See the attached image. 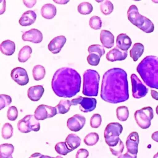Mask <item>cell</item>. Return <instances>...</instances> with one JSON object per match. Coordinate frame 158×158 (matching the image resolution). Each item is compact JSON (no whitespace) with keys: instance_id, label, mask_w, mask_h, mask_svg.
Returning <instances> with one entry per match:
<instances>
[{"instance_id":"cell-19","label":"cell","mask_w":158,"mask_h":158,"mask_svg":"<svg viewBox=\"0 0 158 158\" xmlns=\"http://www.w3.org/2000/svg\"><path fill=\"white\" fill-rule=\"evenodd\" d=\"M117 47L123 51H127L131 45L130 38L125 33H120L117 36Z\"/></svg>"},{"instance_id":"cell-41","label":"cell","mask_w":158,"mask_h":158,"mask_svg":"<svg viewBox=\"0 0 158 158\" xmlns=\"http://www.w3.org/2000/svg\"><path fill=\"white\" fill-rule=\"evenodd\" d=\"M11 102L12 98L10 96L2 94L0 95V110L9 106Z\"/></svg>"},{"instance_id":"cell-38","label":"cell","mask_w":158,"mask_h":158,"mask_svg":"<svg viewBox=\"0 0 158 158\" xmlns=\"http://www.w3.org/2000/svg\"><path fill=\"white\" fill-rule=\"evenodd\" d=\"M88 51L89 53H96L101 56H103L105 53V50L103 48V46L99 45V44H92L89 46L88 48Z\"/></svg>"},{"instance_id":"cell-6","label":"cell","mask_w":158,"mask_h":158,"mask_svg":"<svg viewBox=\"0 0 158 158\" xmlns=\"http://www.w3.org/2000/svg\"><path fill=\"white\" fill-rule=\"evenodd\" d=\"M123 127L118 122L109 123L104 130L105 141L109 147L115 146L120 140L119 135L122 133Z\"/></svg>"},{"instance_id":"cell-20","label":"cell","mask_w":158,"mask_h":158,"mask_svg":"<svg viewBox=\"0 0 158 158\" xmlns=\"http://www.w3.org/2000/svg\"><path fill=\"white\" fill-rule=\"evenodd\" d=\"M100 40L103 47L107 49L111 48L114 46V36L109 31L102 30L100 33Z\"/></svg>"},{"instance_id":"cell-12","label":"cell","mask_w":158,"mask_h":158,"mask_svg":"<svg viewBox=\"0 0 158 158\" xmlns=\"http://www.w3.org/2000/svg\"><path fill=\"white\" fill-rule=\"evenodd\" d=\"M11 78L18 85L21 86L26 85L29 81V78L25 69L22 67L13 69L10 73Z\"/></svg>"},{"instance_id":"cell-11","label":"cell","mask_w":158,"mask_h":158,"mask_svg":"<svg viewBox=\"0 0 158 158\" xmlns=\"http://www.w3.org/2000/svg\"><path fill=\"white\" fill-rule=\"evenodd\" d=\"M57 108L44 104L38 106L35 110L34 116L38 120H43L57 114Z\"/></svg>"},{"instance_id":"cell-39","label":"cell","mask_w":158,"mask_h":158,"mask_svg":"<svg viewBox=\"0 0 158 158\" xmlns=\"http://www.w3.org/2000/svg\"><path fill=\"white\" fill-rule=\"evenodd\" d=\"M101 56L96 53H90L87 57V61L88 64L93 66H96L100 62Z\"/></svg>"},{"instance_id":"cell-15","label":"cell","mask_w":158,"mask_h":158,"mask_svg":"<svg viewBox=\"0 0 158 158\" xmlns=\"http://www.w3.org/2000/svg\"><path fill=\"white\" fill-rule=\"evenodd\" d=\"M22 38L25 41H30L33 43H40L43 40V35L40 30L36 28H31L30 30L23 33Z\"/></svg>"},{"instance_id":"cell-13","label":"cell","mask_w":158,"mask_h":158,"mask_svg":"<svg viewBox=\"0 0 158 158\" xmlns=\"http://www.w3.org/2000/svg\"><path fill=\"white\" fill-rule=\"evenodd\" d=\"M85 123L86 118L84 116L75 114L67 120V125L70 130L78 131L84 127Z\"/></svg>"},{"instance_id":"cell-34","label":"cell","mask_w":158,"mask_h":158,"mask_svg":"<svg viewBox=\"0 0 158 158\" xmlns=\"http://www.w3.org/2000/svg\"><path fill=\"white\" fill-rule=\"evenodd\" d=\"M55 150L58 154L63 156L67 155L68 153L72 151V150L68 147L65 142L57 143L55 146Z\"/></svg>"},{"instance_id":"cell-14","label":"cell","mask_w":158,"mask_h":158,"mask_svg":"<svg viewBox=\"0 0 158 158\" xmlns=\"http://www.w3.org/2000/svg\"><path fill=\"white\" fill-rule=\"evenodd\" d=\"M139 144V135L136 131H133L129 134L126 140V146L127 152L133 155L138 153V146Z\"/></svg>"},{"instance_id":"cell-18","label":"cell","mask_w":158,"mask_h":158,"mask_svg":"<svg viewBox=\"0 0 158 158\" xmlns=\"http://www.w3.org/2000/svg\"><path fill=\"white\" fill-rule=\"evenodd\" d=\"M44 92V89L42 85H36L28 88L27 95L31 101H38L41 99Z\"/></svg>"},{"instance_id":"cell-1","label":"cell","mask_w":158,"mask_h":158,"mask_svg":"<svg viewBox=\"0 0 158 158\" xmlns=\"http://www.w3.org/2000/svg\"><path fill=\"white\" fill-rule=\"evenodd\" d=\"M101 98L106 102L117 104L129 98L128 83L127 72L120 68L107 70L102 77Z\"/></svg>"},{"instance_id":"cell-7","label":"cell","mask_w":158,"mask_h":158,"mask_svg":"<svg viewBox=\"0 0 158 158\" xmlns=\"http://www.w3.org/2000/svg\"><path fill=\"white\" fill-rule=\"evenodd\" d=\"M134 117L138 125L142 129H147L151 126V121L154 117L153 109L151 107H145L137 110Z\"/></svg>"},{"instance_id":"cell-26","label":"cell","mask_w":158,"mask_h":158,"mask_svg":"<svg viewBox=\"0 0 158 158\" xmlns=\"http://www.w3.org/2000/svg\"><path fill=\"white\" fill-rule=\"evenodd\" d=\"M32 52V49L29 46H23L19 51L18 54V60L20 62H25L30 57Z\"/></svg>"},{"instance_id":"cell-42","label":"cell","mask_w":158,"mask_h":158,"mask_svg":"<svg viewBox=\"0 0 158 158\" xmlns=\"http://www.w3.org/2000/svg\"><path fill=\"white\" fill-rule=\"evenodd\" d=\"M18 116V110L15 106H10L7 112V117L9 120L14 121L17 119Z\"/></svg>"},{"instance_id":"cell-9","label":"cell","mask_w":158,"mask_h":158,"mask_svg":"<svg viewBox=\"0 0 158 158\" xmlns=\"http://www.w3.org/2000/svg\"><path fill=\"white\" fill-rule=\"evenodd\" d=\"M72 106H80V110L83 112H91L96 107L97 101L95 98L78 96L70 101Z\"/></svg>"},{"instance_id":"cell-25","label":"cell","mask_w":158,"mask_h":158,"mask_svg":"<svg viewBox=\"0 0 158 158\" xmlns=\"http://www.w3.org/2000/svg\"><path fill=\"white\" fill-rule=\"evenodd\" d=\"M65 143L68 147L73 151L80 146L81 138L75 134H69L65 138Z\"/></svg>"},{"instance_id":"cell-50","label":"cell","mask_w":158,"mask_h":158,"mask_svg":"<svg viewBox=\"0 0 158 158\" xmlns=\"http://www.w3.org/2000/svg\"><path fill=\"white\" fill-rule=\"evenodd\" d=\"M153 158H158V152L154 156Z\"/></svg>"},{"instance_id":"cell-4","label":"cell","mask_w":158,"mask_h":158,"mask_svg":"<svg viewBox=\"0 0 158 158\" xmlns=\"http://www.w3.org/2000/svg\"><path fill=\"white\" fill-rule=\"evenodd\" d=\"M127 17L129 21L134 25L139 28L145 33H150L154 30L153 23L147 17L141 15L138 7L133 4L130 6L127 10Z\"/></svg>"},{"instance_id":"cell-23","label":"cell","mask_w":158,"mask_h":158,"mask_svg":"<svg viewBox=\"0 0 158 158\" xmlns=\"http://www.w3.org/2000/svg\"><path fill=\"white\" fill-rule=\"evenodd\" d=\"M0 49L1 52L4 55L11 56L15 51V44L14 41L7 40L1 43L0 45Z\"/></svg>"},{"instance_id":"cell-21","label":"cell","mask_w":158,"mask_h":158,"mask_svg":"<svg viewBox=\"0 0 158 158\" xmlns=\"http://www.w3.org/2000/svg\"><path fill=\"white\" fill-rule=\"evenodd\" d=\"M36 19V14L33 10H28L22 15L19 22L21 26H29L35 23Z\"/></svg>"},{"instance_id":"cell-16","label":"cell","mask_w":158,"mask_h":158,"mask_svg":"<svg viewBox=\"0 0 158 158\" xmlns=\"http://www.w3.org/2000/svg\"><path fill=\"white\" fill-rule=\"evenodd\" d=\"M66 42V38L60 35L54 38L48 44V49L53 54L59 53Z\"/></svg>"},{"instance_id":"cell-30","label":"cell","mask_w":158,"mask_h":158,"mask_svg":"<svg viewBox=\"0 0 158 158\" xmlns=\"http://www.w3.org/2000/svg\"><path fill=\"white\" fill-rule=\"evenodd\" d=\"M100 4V9L101 12L106 15L110 14L114 10V5L110 1H102Z\"/></svg>"},{"instance_id":"cell-29","label":"cell","mask_w":158,"mask_h":158,"mask_svg":"<svg viewBox=\"0 0 158 158\" xmlns=\"http://www.w3.org/2000/svg\"><path fill=\"white\" fill-rule=\"evenodd\" d=\"M14 147L11 144H2L0 146V157H8L12 156Z\"/></svg>"},{"instance_id":"cell-54","label":"cell","mask_w":158,"mask_h":158,"mask_svg":"<svg viewBox=\"0 0 158 158\" xmlns=\"http://www.w3.org/2000/svg\"><path fill=\"white\" fill-rule=\"evenodd\" d=\"M29 158H32V157H29Z\"/></svg>"},{"instance_id":"cell-36","label":"cell","mask_w":158,"mask_h":158,"mask_svg":"<svg viewBox=\"0 0 158 158\" xmlns=\"http://www.w3.org/2000/svg\"><path fill=\"white\" fill-rule=\"evenodd\" d=\"M90 27L94 30H99L102 27V21L99 17L94 15L91 17L89 21Z\"/></svg>"},{"instance_id":"cell-3","label":"cell","mask_w":158,"mask_h":158,"mask_svg":"<svg viewBox=\"0 0 158 158\" xmlns=\"http://www.w3.org/2000/svg\"><path fill=\"white\" fill-rule=\"evenodd\" d=\"M136 71L147 86L158 89V57H145L138 65Z\"/></svg>"},{"instance_id":"cell-52","label":"cell","mask_w":158,"mask_h":158,"mask_svg":"<svg viewBox=\"0 0 158 158\" xmlns=\"http://www.w3.org/2000/svg\"><path fill=\"white\" fill-rule=\"evenodd\" d=\"M54 158H63V157H61V156H56V157H54Z\"/></svg>"},{"instance_id":"cell-35","label":"cell","mask_w":158,"mask_h":158,"mask_svg":"<svg viewBox=\"0 0 158 158\" xmlns=\"http://www.w3.org/2000/svg\"><path fill=\"white\" fill-rule=\"evenodd\" d=\"M13 134V127L11 124L9 123H6L4 124L2 128V131H1V135L2 138L4 139H7L10 138L12 137Z\"/></svg>"},{"instance_id":"cell-49","label":"cell","mask_w":158,"mask_h":158,"mask_svg":"<svg viewBox=\"0 0 158 158\" xmlns=\"http://www.w3.org/2000/svg\"><path fill=\"white\" fill-rule=\"evenodd\" d=\"M54 2L57 3V4H65L67 2H69V1H65V0H59V1H56L54 0Z\"/></svg>"},{"instance_id":"cell-2","label":"cell","mask_w":158,"mask_h":158,"mask_svg":"<svg viewBox=\"0 0 158 158\" xmlns=\"http://www.w3.org/2000/svg\"><path fill=\"white\" fill-rule=\"evenodd\" d=\"M51 87L57 96L72 98L80 90L81 77L75 69L62 67L55 72L51 81Z\"/></svg>"},{"instance_id":"cell-44","label":"cell","mask_w":158,"mask_h":158,"mask_svg":"<svg viewBox=\"0 0 158 158\" xmlns=\"http://www.w3.org/2000/svg\"><path fill=\"white\" fill-rule=\"evenodd\" d=\"M23 4L28 8L33 7L34 5L36 3V0H30V1H27V0H23Z\"/></svg>"},{"instance_id":"cell-28","label":"cell","mask_w":158,"mask_h":158,"mask_svg":"<svg viewBox=\"0 0 158 158\" xmlns=\"http://www.w3.org/2000/svg\"><path fill=\"white\" fill-rule=\"evenodd\" d=\"M33 78L36 81L42 80L46 75V70L44 67L41 65H36L34 66L32 70Z\"/></svg>"},{"instance_id":"cell-40","label":"cell","mask_w":158,"mask_h":158,"mask_svg":"<svg viewBox=\"0 0 158 158\" xmlns=\"http://www.w3.org/2000/svg\"><path fill=\"white\" fill-rule=\"evenodd\" d=\"M102 122V118L101 115L99 114H94L90 118V125L92 128H98Z\"/></svg>"},{"instance_id":"cell-31","label":"cell","mask_w":158,"mask_h":158,"mask_svg":"<svg viewBox=\"0 0 158 158\" xmlns=\"http://www.w3.org/2000/svg\"><path fill=\"white\" fill-rule=\"evenodd\" d=\"M117 117L120 121H125L129 116L128 109L126 106H119L116 109Z\"/></svg>"},{"instance_id":"cell-53","label":"cell","mask_w":158,"mask_h":158,"mask_svg":"<svg viewBox=\"0 0 158 158\" xmlns=\"http://www.w3.org/2000/svg\"><path fill=\"white\" fill-rule=\"evenodd\" d=\"M0 158H4V157H0ZM5 158H13V157H12V156H10L9 157H5Z\"/></svg>"},{"instance_id":"cell-33","label":"cell","mask_w":158,"mask_h":158,"mask_svg":"<svg viewBox=\"0 0 158 158\" xmlns=\"http://www.w3.org/2000/svg\"><path fill=\"white\" fill-rule=\"evenodd\" d=\"M93 6L88 2H83L78 6V11L82 15H88L92 12Z\"/></svg>"},{"instance_id":"cell-8","label":"cell","mask_w":158,"mask_h":158,"mask_svg":"<svg viewBox=\"0 0 158 158\" xmlns=\"http://www.w3.org/2000/svg\"><path fill=\"white\" fill-rule=\"evenodd\" d=\"M17 128L20 132L27 133L31 131H39L40 129V124L33 115H27L19 120Z\"/></svg>"},{"instance_id":"cell-43","label":"cell","mask_w":158,"mask_h":158,"mask_svg":"<svg viewBox=\"0 0 158 158\" xmlns=\"http://www.w3.org/2000/svg\"><path fill=\"white\" fill-rule=\"evenodd\" d=\"M89 152L85 149H80L76 154L75 158H87L88 157Z\"/></svg>"},{"instance_id":"cell-22","label":"cell","mask_w":158,"mask_h":158,"mask_svg":"<svg viewBox=\"0 0 158 158\" xmlns=\"http://www.w3.org/2000/svg\"><path fill=\"white\" fill-rule=\"evenodd\" d=\"M57 10L54 5L52 4H46L41 9V14L43 17L46 19H51L56 15Z\"/></svg>"},{"instance_id":"cell-10","label":"cell","mask_w":158,"mask_h":158,"mask_svg":"<svg viewBox=\"0 0 158 158\" xmlns=\"http://www.w3.org/2000/svg\"><path fill=\"white\" fill-rule=\"evenodd\" d=\"M130 78L132 86V95L133 98L139 99L144 97L148 93V89L135 73H132Z\"/></svg>"},{"instance_id":"cell-5","label":"cell","mask_w":158,"mask_h":158,"mask_svg":"<svg viewBox=\"0 0 158 158\" xmlns=\"http://www.w3.org/2000/svg\"><path fill=\"white\" fill-rule=\"evenodd\" d=\"M100 75L92 69H88L83 73L82 93L86 96H97L98 94Z\"/></svg>"},{"instance_id":"cell-24","label":"cell","mask_w":158,"mask_h":158,"mask_svg":"<svg viewBox=\"0 0 158 158\" xmlns=\"http://www.w3.org/2000/svg\"><path fill=\"white\" fill-rule=\"evenodd\" d=\"M144 47L143 44L140 43H136L133 44L130 51V57L133 59V61H137L138 59L142 56L144 52Z\"/></svg>"},{"instance_id":"cell-46","label":"cell","mask_w":158,"mask_h":158,"mask_svg":"<svg viewBox=\"0 0 158 158\" xmlns=\"http://www.w3.org/2000/svg\"><path fill=\"white\" fill-rule=\"evenodd\" d=\"M118 158H136V155H133L127 152L125 154H121L120 156H119Z\"/></svg>"},{"instance_id":"cell-27","label":"cell","mask_w":158,"mask_h":158,"mask_svg":"<svg viewBox=\"0 0 158 158\" xmlns=\"http://www.w3.org/2000/svg\"><path fill=\"white\" fill-rule=\"evenodd\" d=\"M72 106L71 101L68 99H62L56 106L57 109V112L60 114H65L70 110Z\"/></svg>"},{"instance_id":"cell-37","label":"cell","mask_w":158,"mask_h":158,"mask_svg":"<svg viewBox=\"0 0 158 158\" xmlns=\"http://www.w3.org/2000/svg\"><path fill=\"white\" fill-rule=\"evenodd\" d=\"M110 151L114 156H119L122 154L123 149H124V144L122 141L120 139L118 144L113 147H109Z\"/></svg>"},{"instance_id":"cell-51","label":"cell","mask_w":158,"mask_h":158,"mask_svg":"<svg viewBox=\"0 0 158 158\" xmlns=\"http://www.w3.org/2000/svg\"><path fill=\"white\" fill-rule=\"evenodd\" d=\"M156 112L157 114L158 115V106L156 107Z\"/></svg>"},{"instance_id":"cell-45","label":"cell","mask_w":158,"mask_h":158,"mask_svg":"<svg viewBox=\"0 0 158 158\" xmlns=\"http://www.w3.org/2000/svg\"><path fill=\"white\" fill-rule=\"evenodd\" d=\"M30 157H36V158H54V157H52L51 156L43 155V154H41V153H39V152H35V153L31 154Z\"/></svg>"},{"instance_id":"cell-48","label":"cell","mask_w":158,"mask_h":158,"mask_svg":"<svg viewBox=\"0 0 158 158\" xmlns=\"http://www.w3.org/2000/svg\"><path fill=\"white\" fill-rule=\"evenodd\" d=\"M151 138L154 141L158 143V131L154 132L151 136Z\"/></svg>"},{"instance_id":"cell-17","label":"cell","mask_w":158,"mask_h":158,"mask_svg":"<svg viewBox=\"0 0 158 158\" xmlns=\"http://www.w3.org/2000/svg\"><path fill=\"white\" fill-rule=\"evenodd\" d=\"M127 57V51H123L117 47L109 51L106 54V59L110 62L125 60Z\"/></svg>"},{"instance_id":"cell-47","label":"cell","mask_w":158,"mask_h":158,"mask_svg":"<svg viewBox=\"0 0 158 158\" xmlns=\"http://www.w3.org/2000/svg\"><path fill=\"white\" fill-rule=\"evenodd\" d=\"M151 94L153 99H154L156 100H158V92L157 91L152 89L151 91Z\"/></svg>"},{"instance_id":"cell-32","label":"cell","mask_w":158,"mask_h":158,"mask_svg":"<svg viewBox=\"0 0 158 158\" xmlns=\"http://www.w3.org/2000/svg\"><path fill=\"white\" fill-rule=\"evenodd\" d=\"M99 137L96 132H91L86 135L83 139L85 144L87 146H93L99 141Z\"/></svg>"}]
</instances>
